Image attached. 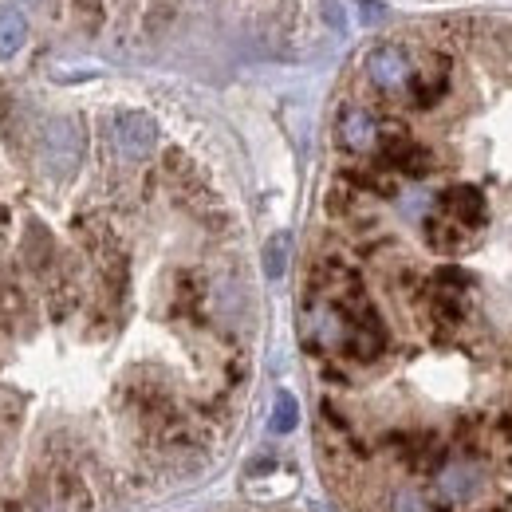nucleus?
<instances>
[{
    "label": "nucleus",
    "mask_w": 512,
    "mask_h": 512,
    "mask_svg": "<svg viewBox=\"0 0 512 512\" xmlns=\"http://www.w3.org/2000/svg\"><path fill=\"white\" fill-rule=\"evenodd\" d=\"M0 512H20V505H12V501H0Z\"/></svg>",
    "instance_id": "15"
},
{
    "label": "nucleus",
    "mask_w": 512,
    "mask_h": 512,
    "mask_svg": "<svg viewBox=\"0 0 512 512\" xmlns=\"http://www.w3.org/2000/svg\"><path fill=\"white\" fill-rule=\"evenodd\" d=\"M386 512H434V509L426 505V497H422V493H414V489H398V493H390Z\"/></svg>",
    "instance_id": "13"
},
{
    "label": "nucleus",
    "mask_w": 512,
    "mask_h": 512,
    "mask_svg": "<svg viewBox=\"0 0 512 512\" xmlns=\"http://www.w3.org/2000/svg\"><path fill=\"white\" fill-rule=\"evenodd\" d=\"M426 241L438 249V253H453V249H461V241H465V225H457L453 217H430L426 221Z\"/></svg>",
    "instance_id": "10"
},
{
    "label": "nucleus",
    "mask_w": 512,
    "mask_h": 512,
    "mask_svg": "<svg viewBox=\"0 0 512 512\" xmlns=\"http://www.w3.org/2000/svg\"><path fill=\"white\" fill-rule=\"evenodd\" d=\"M284 264H288V237L276 233V237L268 241V249H264V272L276 280V276H284Z\"/></svg>",
    "instance_id": "12"
},
{
    "label": "nucleus",
    "mask_w": 512,
    "mask_h": 512,
    "mask_svg": "<svg viewBox=\"0 0 512 512\" xmlns=\"http://www.w3.org/2000/svg\"><path fill=\"white\" fill-rule=\"evenodd\" d=\"M367 79L379 87V91H402V87H410V79H414V67H410V56L398 48V44H379L371 56H367Z\"/></svg>",
    "instance_id": "2"
},
{
    "label": "nucleus",
    "mask_w": 512,
    "mask_h": 512,
    "mask_svg": "<svg viewBox=\"0 0 512 512\" xmlns=\"http://www.w3.org/2000/svg\"><path fill=\"white\" fill-rule=\"evenodd\" d=\"M359 8H363V20H367V24H379V20L386 16V8L379 4V0H363Z\"/></svg>",
    "instance_id": "14"
},
{
    "label": "nucleus",
    "mask_w": 512,
    "mask_h": 512,
    "mask_svg": "<svg viewBox=\"0 0 512 512\" xmlns=\"http://www.w3.org/2000/svg\"><path fill=\"white\" fill-rule=\"evenodd\" d=\"M442 213L469 229V225H481L489 217V205H485V193L477 186H449L442 193Z\"/></svg>",
    "instance_id": "7"
},
{
    "label": "nucleus",
    "mask_w": 512,
    "mask_h": 512,
    "mask_svg": "<svg viewBox=\"0 0 512 512\" xmlns=\"http://www.w3.org/2000/svg\"><path fill=\"white\" fill-rule=\"evenodd\" d=\"M16 4H40V0H16Z\"/></svg>",
    "instance_id": "16"
},
{
    "label": "nucleus",
    "mask_w": 512,
    "mask_h": 512,
    "mask_svg": "<svg viewBox=\"0 0 512 512\" xmlns=\"http://www.w3.org/2000/svg\"><path fill=\"white\" fill-rule=\"evenodd\" d=\"M24 44H28V20L16 8H0V60L20 56Z\"/></svg>",
    "instance_id": "9"
},
{
    "label": "nucleus",
    "mask_w": 512,
    "mask_h": 512,
    "mask_svg": "<svg viewBox=\"0 0 512 512\" xmlns=\"http://www.w3.org/2000/svg\"><path fill=\"white\" fill-rule=\"evenodd\" d=\"M394 449H398V457L410 465V469H442L446 461V449H442V442L434 438V434H398L394 438Z\"/></svg>",
    "instance_id": "8"
},
{
    "label": "nucleus",
    "mask_w": 512,
    "mask_h": 512,
    "mask_svg": "<svg viewBox=\"0 0 512 512\" xmlns=\"http://www.w3.org/2000/svg\"><path fill=\"white\" fill-rule=\"evenodd\" d=\"M383 166L394 174H406V178H426L434 170V154L422 142H414L406 134H394L383 142Z\"/></svg>",
    "instance_id": "4"
},
{
    "label": "nucleus",
    "mask_w": 512,
    "mask_h": 512,
    "mask_svg": "<svg viewBox=\"0 0 512 512\" xmlns=\"http://www.w3.org/2000/svg\"><path fill=\"white\" fill-rule=\"evenodd\" d=\"M481 485H485V473H481V465L469 461V457L446 461V465L438 469V493H442L446 501H469V497L481 493Z\"/></svg>",
    "instance_id": "6"
},
{
    "label": "nucleus",
    "mask_w": 512,
    "mask_h": 512,
    "mask_svg": "<svg viewBox=\"0 0 512 512\" xmlns=\"http://www.w3.org/2000/svg\"><path fill=\"white\" fill-rule=\"evenodd\" d=\"M296 422H300V406H296V398L288 390H280L276 402H272L268 426H272V434H288V430H296Z\"/></svg>",
    "instance_id": "11"
},
{
    "label": "nucleus",
    "mask_w": 512,
    "mask_h": 512,
    "mask_svg": "<svg viewBox=\"0 0 512 512\" xmlns=\"http://www.w3.org/2000/svg\"><path fill=\"white\" fill-rule=\"evenodd\" d=\"M335 138L343 150L351 154H367L379 146V123L367 107H343L339 111V123H335Z\"/></svg>",
    "instance_id": "5"
},
{
    "label": "nucleus",
    "mask_w": 512,
    "mask_h": 512,
    "mask_svg": "<svg viewBox=\"0 0 512 512\" xmlns=\"http://www.w3.org/2000/svg\"><path fill=\"white\" fill-rule=\"evenodd\" d=\"M83 154V134L71 119H52L44 127V166L56 178H71Z\"/></svg>",
    "instance_id": "1"
},
{
    "label": "nucleus",
    "mask_w": 512,
    "mask_h": 512,
    "mask_svg": "<svg viewBox=\"0 0 512 512\" xmlns=\"http://www.w3.org/2000/svg\"><path fill=\"white\" fill-rule=\"evenodd\" d=\"M111 138H115V146H119L123 158H146L154 150V142H158V127L142 111H123L111 123Z\"/></svg>",
    "instance_id": "3"
}]
</instances>
